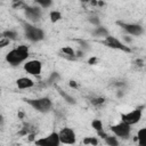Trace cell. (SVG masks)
I'll list each match as a JSON object with an SVG mask.
<instances>
[{"label": "cell", "instance_id": "obj_1", "mask_svg": "<svg viewBox=\"0 0 146 146\" xmlns=\"http://www.w3.org/2000/svg\"><path fill=\"white\" fill-rule=\"evenodd\" d=\"M30 56V50L29 47L25 44L18 46L14 49H11L9 52L6 55V60L9 63L11 66H18L23 62H25Z\"/></svg>", "mask_w": 146, "mask_h": 146}, {"label": "cell", "instance_id": "obj_2", "mask_svg": "<svg viewBox=\"0 0 146 146\" xmlns=\"http://www.w3.org/2000/svg\"><path fill=\"white\" fill-rule=\"evenodd\" d=\"M27 105H30L33 110L40 113H47L52 107V102L48 97H40V98H24L23 99Z\"/></svg>", "mask_w": 146, "mask_h": 146}, {"label": "cell", "instance_id": "obj_3", "mask_svg": "<svg viewBox=\"0 0 146 146\" xmlns=\"http://www.w3.org/2000/svg\"><path fill=\"white\" fill-rule=\"evenodd\" d=\"M25 38L32 42H38L44 39V32L40 27H36L30 23H23Z\"/></svg>", "mask_w": 146, "mask_h": 146}, {"label": "cell", "instance_id": "obj_4", "mask_svg": "<svg viewBox=\"0 0 146 146\" xmlns=\"http://www.w3.org/2000/svg\"><path fill=\"white\" fill-rule=\"evenodd\" d=\"M141 108L143 107H138V108L132 110L131 112L122 113L121 114V121L124 122V123H127V124H129V125L136 124L141 119V114H143V110Z\"/></svg>", "mask_w": 146, "mask_h": 146}, {"label": "cell", "instance_id": "obj_5", "mask_svg": "<svg viewBox=\"0 0 146 146\" xmlns=\"http://www.w3.org/2000/svg\"><path fill=\"white\" fill-rule=\"evenodd\" d=\"M106 47L108 48H112V49H116V50H122V51H125V52H130L131 49L124 44L122 41H120L119 39H116L115 36L113 35H107L103 41H102Z\"/></svg>", "mask_w": 146, "mask_h": 146}, {"label": "cell", "instance_id": "obj_6", "mask_svg": "<svg viewBox=\"0 0 146 146\" xmlns=\"http://www.w3.org/2000/svg\"><path fill=\"white\" fill-rule=\"evenodd\" d=\"M58 137H59L60 144L74 145L75 141H76V135H75L74 130H73L72 128H68V127L63 128V129L58 132Z\"/></svg>", "mask_w": 146, "mask_h": 146}, {"label": "cell", "instance_id": "obj_7", "mask_svg": "<svg viewBox=\"0 0 146 146\" xmlns=\"http://www.w3.org/2000/svg\"><path fill=\"white\" fill-rule=\"evenodd\" d=\"M35 146H59L60 141H59V137H58V132H51L46 137L39 138L34 140Z\"/></svg>", "mask_w": 146, "mask_h": 146}, {"label": "cell", "instance_id": "obj_8", "mask_svg": "<svg viewBox=\"0 0 146 146\" xmlns=\"http://www.w3.org/2000/svg\"><path fill=\"white\" fill-rule=\"evenodd\" d=\"M111 130L112 132L114 133L115 137H120V138H123V139H127L129 138L130 136V132H131V125L124 123V122H120V123H116L114 125L111 127Z\"/></svg>", "mask_w": 146, "mask_h": 146}, {"label": "cell", "instance_id": "obj_9", "mask_svg": "<svg viewBox=\"0 0 146 146\" xmlns=\"http://www.w3.org/2000/svg\"><path fill=\"white\" fill-rule=\"evenodd\" d=\"M116 24L128 34L135 35V36H139L144 33V29L141 25L139 24H135V23H124V22H116Z\"/></svg>", "mask_w": 146, "mask_h": 146}, {"label": "cell", "instance_id": "obj_10", "mask_svg": "<svg viewBox=\"0 0 146 146\" xmlns=\"http://www.w3.org/2000/svg\"><path fill=\"white\" fill-rule=\"evenodd\" d=\"M24 70L26 73L31 74V75H40L41 71H42V63L38 59H32V60H27L24 64Z\"/></svg>", "mask_w": 146, "mask_h": 146}, {"label": "cell", "instance_id": "obj_11", "mask_svg": "<svg viewBox=\"0 0 146 146\" xmlns=\"http://www.w3.org/2000/svg\"><path fill=\"white\" fill-rule=\"evenodd\" d=\"M25 11V16L27 19L32 21V22H38L40 21L41 18V15H42V11H41V8L38 7V6H27L25 7L24 9Z\"/></svg>", "mask_w": 146, "mask_h": 146}, {"label": "cell", "instance_id": "obj_12", "mask_svg": "<svg viewBox=\"0 0 146 146\" xmlns=\"http://www.w3.org/2000/svg\"><path fill=\"white\" fill-rule=\"evenodd\" d=\"M16 86L19 88V89H29V88H32L34 86V81L30 78H19L16 80Z\"/></svg>", "mask_w": 146, "mask_h": 146}, {"label": "cell", "instance_id": "obj_13", "mask_svg": "<svg viewBox=\"0 0 146 146\" xmlns=\"http://www.w3.org/2000/svg\"><path fill=\"white\" fill-rule=\"evenodd\" d=\"M92 35L94 36H97V38H100V36L106 38L107 35H110V33H108V31H107L106 27H104V26H97L92 31Z\"/></svg>", "mask_w": 146, "mask_h": 146}, {"label": "cell", "instance_id": "obj_14", "mask_svg": "<svg viewBox=\"0 0 146 146\" xmlns=\"http://www.w3.org/2000/svg\"><path fill=\"white\" fill-rule=\"evenodd\" d=\"M145 139H146V129L141 128L137 132V138H135V140H138L139 146H145Z\"/></svg>", "mask_w": 146, "mask_h": 146}, {"label": "cell", "instance_id": "obj_15", "mask_svg": "<svg viewBox=\"0 0 146 146\" xmlns=\"http://www.w3.org/2000/svg\"><path fill=\"white\" fill-rule=\"evenodd\" d=\"M57 88V90H58V94L64 98V100L66 102V103H68V104H75L76 102H75V98L74 97H72V96H70L68 94H66L65 91H63L60 88H58V87H56Z\"/></svg>", "mask_w": 146, "mask_h": 146}, {"label": "cell", "instance_id": "obj_16", "mask_svg": "<svg viewBox=\"0 0 146 146\" xmlns=\"http://www.w3.org/2000/svg\"><path fill=\"white\" fill-rule=\"evenodd\" d=\"M1 36L2 39H7V40H15L17 38V32L16 31H13V30H7L5 32L1 33Z\"/></svg>", "mask_w": 146, "mask_h": 146}, {"label": "cell", "instance_id": "obj_17", "mask_svg": "<svg viewBox=\"0 0 146 146\" xmlns=\"http://www.w3.org/2000/svg\"><path fill=\"white\" fill-rule=\"evenodd\" d=\"M104 140H105L106 145H108V146H119V140L115 136H108L107 135V137Z\"/></svg>", "mask_w": 146, "mask_h": 146}, {"label": "cell", "instance_id": "obj_18", "mask_svg": "<svg viewBox=\"0 0 146 146\" xmlns=\"http://www.w3.org/2000/svg\"><path fill=\"white\" fill-rule=\"evenodd\" d=\"M91 127H92L97 132H99V131H103V130H104L103 122H102L99 119H95V120H92V122H91Z\"/></svg>", "mask_w": 146, "mask_h": 146}, {"label": "cell", "instance_id": "obj_19", "mask_svg": "<svg viewBox=\"0 0 146 146\" xmlns=\"http://www.w3.org/2000/svg\"><path fill=\"white\" fill-rule=\"evenodd\" d=\"M82 143L84 145H90V146H97L98 145V139L96 137H86L83 138Z\"/></svg>", "mask_w": 146, "mask_h": 146}, {"label": "cell", "instance_id": "obj_20", "mask_svg": "<svg viewBox=\"0 0 146 146\" xmlns=\"http://www.w3.org/2000/svg\"><path fill=\"white\" fill-rule=\"evenodd\" d=\"M49 17H50V21H51L52 23H56V22H58V21L62 18V14H60L59 11H57V10H52V11L50 13Z\"/></svg>", "mask_w": 146, "mask_h": 146}, {"label": "cell", "instance_id": "obj_21", "mask_svg": "<svg viewBox=\"0 0 146 146\" xmlns=\"http://www.w3.org/2000/svg\"><path fill=\"white\" fill-rule=\"evenodd\" d=\"M62 52H63L65 56H68V57H71V58H74V56H75V51H74L73 48H71V47H64V48H62Z\"/></svg>", "mask_w": 146, "mask_h": 146}, {"label": "cell", "instance_id": "obj_22", "mask_svg": "<svg viewBox=\"0 0 146 146\" xmlns=\"http://www.w3.org/2000/svg\"><path fill=\"white\" fill-rule=\"evenodd\" d=\"M90 103L92 105H95V106H99V105H102V104L105 103V98L104 97H95V98H91L90 99Z\"/></svg>", "mask_w": 146, "mask_h": 146}, {"label": "cell", "instance_id": "obj_23", "mask_svg": "<svg viewBox=\"0 0 146 146\" xmlns=\"http://www.w3.org/2000/svg\"><path fill=\"white\" fill-rule=\"evenodd\" d=\"M35 3L39 5L41 8H48L52 5V1H50V0H46V1L44 0H36Z\"/></svg>", "mask_w": 146, "mask_h": 146}, {"label": "cell", "instance_id": "obj_24", "mask_svg": "<svg viewBox=\"0 0 146 146\" xmlns=\"http://www.w3.org/2000/svg\"><path fill=\"white\" fill-rule=\"evenodd\" d=\"M59 79V74L57 73V72H52L51 74H50V76L48 78V84H52L54 82H56L57 80Z\"/></svg>", "mask_w": 146, "mask_h": 146}, {"label": "cell", "instance_id": "obj_25", "mask_svg": "<svg viewBox=\"0 0 146 146\" xmlns=\"http://www.w3.org/2000/svg\"><path fill=\"white\" fill-rule=\"evenodd\" d=\"M89 22H90L91 24L96 25V26H99V24H100L99 18H98V17H96V16H91V17H89Z\"/></svg>", "mask_w": 146, "mask_h": 146}, {"label": "cell", "instance_id": "obj_26", "mask_svg": "<svg viewBox=\"0 0 146 146\" xmlns=\"http://www.w3.org/2000/svg\"><path fill=\"white\" fill-rule=\"evenodd\" d=\"M9 44V40H7V39H0V49L1 48H3V47H6V46H8Z\"/></svg>", "mask_w": 146, "mask_h": 146}, {"label": "cell", "instance_id": "obj_27", "mask_svg": "<svg viewBox=\"0 0 146 146\" xmlns=\"http://www.w3.org/2000/svg\"><path fill=\"white\" fill-rule=\"evenodd\" d=\"M97 135H98L100 138H103V139H105V138L107 137V133H106L104 130H103V131H99V132H97Z\"/></svg>", "mask_w": 146, "mask_h": 146}, {"label": "cell", "instance_id": "obj_28", "mask_svg": "<svg viewBox=\"0 0 146 146\" xmlns=\"http://www.w3.org/2000/svg\"><path fill=\"white\" fill-rule=\"evenodd\" d=\"M70 87H72V88H78V84H76V82L75 81H70Z\"/></svg>", "mask_w": 146, "mask_h": 146}, {"label": "cell", "instance_id": "obj_29", "mask_svg": "<svg viewBox=\"0 0 146 146\" xmlns=\"http://www.w3.org/2000/svg\"><path fill=\"white\" fill-rule=\"evenodd\" d=\"M96 62H97V58H96V57H92V58H90V59L88 60L89 64H95Z\"/></svg>", "mask_w": 146, "mask_h": 146}, {"label": "cell", "instance_id": "obj_30", "mask_svg": "<svg viewBox=\"0 0 146 146\" xmlns=\"http://www.w3.org/2000/svg\"><path fill=\"white\" fill-rule=\"evenodd\" d=\"M143 63H144V60H143V59H138V60H136V64H137V65H139V66H143V65H144Z\"/></svg>", "mask_w": 146, "mask_h": 146}, {"label": "cell", "instance_id": "obj_31", "mask_svg": "<svg viewBox=\"0 0 146 146\" xmlns=\"http://www.w3.org/2000/svg\"><path fill=\"white\" fill-rule=\"evenodd\" d=\"M124 40H125L127 42H130V41H131V39H130L129 36H128V38H127V36H124Z\"/></svg>", "mask_w": 146, "mask_h": 146}, {"label": "cell", "instance_id": "obj_32", "mask_svg": "<svg viewBox=\"0 0 146 146\" xmlns=\"http://www.w3.org/2000/svg\"><path fill=\"white\" fill-rule=\"evenodd\" d=\"M18 116H19V117H23V116H24V113L19 112V113H18Z\"/></svg>", "mask_w": 146, "mask_h": 146}, {"label": "cell", "instance_id": "obj_33", "mask_svg": "<svg viewBox=\"0 0 146 146\" xmlns=\"http://www.w3.org/2000/svg\"><path fill=\"white\" fill-rule=\"evenodd\" d=\"M1 122H2V115L0 114V123H1Z\"/></svg>", "mask_w": 146, "mask_h": 146}]
</instances>
